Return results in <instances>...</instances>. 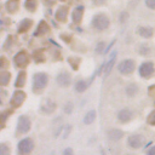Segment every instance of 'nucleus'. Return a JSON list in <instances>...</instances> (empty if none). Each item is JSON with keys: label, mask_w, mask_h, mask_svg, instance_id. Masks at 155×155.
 Here are the masks:
<instances>
[{"label": "nucleus", "mask_w": 155, "mask_h": 155, "mask_svg": "<svg viewBox=\"0 0 155 155\" xmlns=\"http://www.w3.org/2000/svg\"><path fill=\"white\" fill-rule=\"evenodd\" d=\"M33 147H34L33 140L29 139V138H25V139L19 142V144H18V153L21 155H28L33 150Z\"/></svg>", "instance_id": "nucleus-1"}, {"label": "nucleus", "mask_w": 155, "mask_h": 155, "mask_svg": "<svg viewBox=\"0 0 155 155\" xmlns=\"http://www.w3.org/2000/svg\"><path fill=\"white\" fill-rule=\"evenodd\" d=\"M47 84V75L44 73H39L34 76V88L42 90Z\"/></svg>", "instance_id": "nucleus-2"}, {"label": "nucleus", "mask_w": 155, "mask_h": 155, "mask_svg": "<svg viewBox=\"0 0 155 155\" xmlns=\"http://www.w3.org/2000/svg\"><path fill=\"white\" fill-rule=\"evenodd\" d=\"M119 71L122 73V74H130L134 70V62L131 61V59H126L124 62H121L117 67Z\"/></svg>", "instance_id": "nucleus-3"}, {"label": "nucleus", "mask_w": 155, "mask_h": 155, "mask_svg": "<svg viewBox=\"0 0 155 155\" xmlns=\"http://www.w3.org/2000/svg\"><path fill=\"white\" fill-rule=\"evenodd\" d=\"M108 24H109V21H108V18H107L105 16H103V15H98V16L93 19V25H94V28H97L98 30L105 29V28L108 27Z\"/></svg>", "instance_id": "nucleus-4"}, {"label": "nucleus", "mask_w": 155, "mask_h": 155, "mask_svg": "<svg viewBox=\"0 0 155 155\" xmlns=\"http://www.w3.org/2000/svg\"><path fill=\"white\" fill-rule=\"evenodd\" d=\"M153 71H154V65H153L151 62H145V63H143V64L140 65V68H139V74H140L142 76H144V78L150 76V75L153 74Z\"/></svg>", "instance_id": "nucleus-5"}, {"label": "nucleus", "mask_w": 155, "mask_h": 155, "mask_svg": "<svg viewBox=\"0 0 155 155\" xmlns=\"http://www.w3.org/2000/svg\"><path fill=\"white\" fill-rule=\"evenodd\" d=\"M30 128V121L27 116H19L18 119V131L19 132H27Z\"/></svg>", "instance_id": "nucleus-6"}, {"label": "nucleus", "mask_w": 155, "mask_h": 155, "mask_svg": "<svg viewBox=\"0 0 155 155\" xmlns=\"http://www.w3.org/2000/svg\"><path fill=\"white\" fill-rule=\"evenodd\" d=\"M143 144V138L140 137V136H138V134H136V136H131L130 138H128V145L131 147V148H139L140 145Z\"/></svg>", "instance_id": "nucleus-7"}, {"label": "nucleus", "mask_w": 155, "mask_h": 155, "mask_svg": "<svg viewBox=\"0 0 155 155\" xmlns=\"http://www.w3.org/2000/svg\"><path fill=\"white\" fill-rule=\"evenodd\" d=\"M117 116H119V120H120V121L126 122V121H128V120L132 119V111H131L130 109H122V110L119 113Z\"/></svg>", "instance_id": "nucleus-8"}, {"label": "nucleus", "mask_w": 155, "mask_h": 155, "mask_svg": "<svg viewBox=\"0 0 155 155\" xmlns=\"http://www.w3.org/2000/svg\"><path fill=\"white\" fill-rule=\"evenodd\" d=\"M57 82L61 85V86H68L70 84V78L67 73H61L58 76H57Z\"/></svg>", "instance_id": "nucleus-9"}, {"label": "nucleus", "mask_w": 155, "mask_h": 155, "mask_svg": "<svg viewBox=\"0 0 155 155\" xmlns=\"http://www.w3.org/2000/svg\"><path fill=\"white\" fill-rule=\"evenodd\" d=\"M23 99H24V93L21 92V91H17V92L13 94V97H12V99H11V103H12V105L17 107V105H19V104L23 102Z\"/></svg>", "instance_id": "nucleus-10"}, {"label": "nucleus", "mask_w": 155, "mask_h": 155, "mask_svg": "<svg viewBox=\"0 0 155 155\" xmlns=\"http://www.w3.org/2000/svg\"><path fill=\"white\" fill-rule=\"evenodd\" d=\"M15 62H16V64H17V65L23 67V65L28 62V58H27V56H25V53H24V52H21V53H18V54L16 56Z\"/></svg>", "instance_id": "nucleus-11"}, {"label": "nucleus", "mask_w": 155, "mask_h": 155, "mask_svg": "<svg viewBox=\"0 0 155 155\" xmlns=\"http://www.w3.org/2000/svg\"><path fill=\"white\" fill-rule=\"evenodd\" d=\"M108 136H109V138L113 139V140H119V139L124 136V133H122V131H120V130H110V131L108 132Z\"/></svg>", "instance_id": "nucleus-12"}, {"label": "nucleus", "mask_w": 155, "mask_h": 155, "mask_svg": "<svg viewBox=\"0 0 155 155\" xmlns=\"http://www.w3.org/2000/svg\"><path fill=\"white\" fill-rule=\"evenodd\" d=\"M115 56H116V51H114V52L110 54V58H109L108 64H107V68H105V75H108V74L111 71V68H113L114 61H115Z\"/></svg>", "instance_id": "nucleus-13"}, {"label": "nucleus", "mask_w": 155, "mask_h": 155, "mask_svg": "<svg viewBox=\"0 0 155 155\" xmlns=\"http://www.w3.org/2000/svg\"><path fill=\"white\" fill-rule=\"evenodd\" d=\"M94 119H96V111L94 110H91V111H88L86 114V116L84 119V122L87 124V125H90V124H92L94 121Z\"/></svg>", "instance_id": "nucleus-14"}, {"label": "nucleus", "mask_w": 155, "mask_h": 155, "mask_svg": "<svg viewBox=\"0 0 155 155\" xmlns=\"http://www.w3.org/2000/svg\"><path fill=\"white\" fill-rule=\"evenodd\" d=\"M86 87H87V82H86V81H84V80L78 81V82H76V85H75V90H76L78 92H82V91H85V90H86Z\"/></svg>", "instance_id": "nucleus-15"}, {"label": "nucleus", "mask_w": 155, "mask_h": 155, "mask_svg": "<svg viewBox=\"0 0 155 155\" xmlns=\"http://www.w3.org/2000/svg\"><path fill=\"white\" fill-rule=\"evenodd\" d=\"M139 34L144 38H150L153 35V30L150 28H143L142 27V28H139Z\"/></svg>", "instance_id": "nucleus-16"}, {"label": "nucleus", "mask_w": 155, "mask_h": 155, "mask_svg": "<svg viewBox=\"0 0 155 155\" xmlns=\"http://www.w3.org/2000/svg\"><path fill=\"white\" fill-rule=\"evenodd\" d=\"M136 92H137V86H136V85H130L128 87H126V93H127L130 97H132Z\"/></svg>", "instance_id": "nucleus-17"}, {"label": "nucleus", "mask_w": 155, "mask_h": 155, "mask_svg": "<svg viewBox=\"0 0 155 155\" xmlns=\"http://www.w3.org/2000/svg\"><path fill=\"white\" fill-rule=\"evenodd\" d=\"M0 155H10V149L5 144H1L0 147Z\"/></svg>", "instance_id": "nucleus-18"}, {"label": "nucleus", "mask_w": 155, "mask_h": 155, "mask_svg": "<svg viewBox=\"0 0 155 155\" xmlns=\"http://www.w3.org/2000/svg\"><path fill=\"white\" fill-rule=\"evenodd\" d=\"M24 84V73H21V76H18V80L16 82V86H22Z\"/></svg>", "instance_id": "nucleus-19"}, {"label": "nucleus", "mask_w": 155, "mask_h": 155, "mask_svg": "<svg viewBox=\"0 0 155 155\" xmlns=\"http://www.w3.org/2000/svg\"><path fill=\"white\" fill-rule=\"evenodd\" d=\"M1 76H2V79H1V84L5 85V84L7 82V78L10 76V74L6 73V71H2V73H1Z\"/></svg>", "instance_id": "nucleus-20"}, {"label": "nucleus", "mask_w": 155, "mask_h": 155, "mask_svg": "<svg viewBox=\"0 0 155 155\" xmlns=\"http://www.w3.org/2000/svg\"><path fill=\"white\" fill-rule=\"evenodd\" d=\"M103 47H104V42H99V44L97 45L96 52H97V53H102V52H103Z\"/></svg>", "instance_id": "nucleus-21"}, {"label": "nucleus", "mask_w": 155, "mask_h": 155, "mask_svg": "<svg viewBox=\"0 0 155 155\" xmlns=\"http://www.w3.org/2000/svg\"><path fill=\"white\" fill-rule=\"evenodd\" d=\"M145 4L150 8H155V0H145Z\"/></svg>", "instance_id": "nucleus-22"}, {"label": "nucleus", "mask_w": 155, "mask_h": 155, "mask_svg": "<svg viewBox=\"0 0 155 155\" xmlns=\"http://www.w3.org/2000/svg\"><path fill=\"white\" fill-rule=\"evenodd\" d=\"M148 121L150 122V124H155V111H153L151 114H150V116H149V119H148Z\"/></svg>", "instance_id": "nucleus-23"}, {"label": "nucleus", "mask_w": 155, "mask_h": 155, "mask_svg": "<svg viewBox=\"0 0 155 155\" xmlns=\"http://www.w3.org/2000/svg\"><path fill=\"white\" fill-rule=\"evenodd\" d=\"M63 155H73V149L71 148H67L63 153Z\"/></svg>", "instance_id": "nucleus-24"}, {"label": "nucleus", "mask_w": 155, "mask_h": 155, "mask_svg": "<svg viewBox=\"0 0 155 155\" xmlns=\"http://www.w3.org/2000/svg\"><path fill=\"white\" fill-rule=\"evenodd\" d=\"M64 110H65V113H71V103H68V104L65 105Z\"/></svg>", "instance_id": "nucleus-25"}, {"label": "nucleus", "mask_w": 155, "mask_h": 155, "mask_svg": "<svg viewBox=\"0 0 155 155\" xmlns=\"http://www.w3.org/2000/svg\"><path fill=\"white\" fill-rule=\"evenodd\" d=\"M147 155H155V147L150 148V149L148 150V154H147Z\"/></svg>", "instance_id": "nucleus-26"}]
</instances>
